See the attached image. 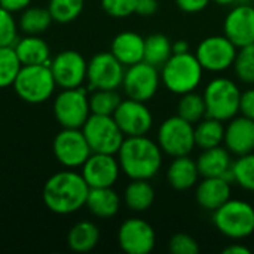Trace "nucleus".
I'll return each mask as SVG.
<instances>
[{
    "instance_id": "obj_1",
    "label": "nucleus",
    "mask_w": 254,
    "mask_h": 254,
    "mask_svg": "<svg viewBox=\"0 0 254 254\" xmlns=\"http://www.w3.org/2000/svg\"><path fill=\"white\" fill-rule=\"evenodd\" d=\"M118 161L129 179L149 180L162 165V149L146 135L127 137L118 152Z\"/></svg>"
},
{
    "instance_id": "obj_2",
    "label": "nucleus",
    "mask_w": 254,
    "mask_h": 254,
    "mask_svg": "<svg viewBox=\"0 0 254 254\" xmlns=\"http://www.w3.org/2000/svg\"><path fill=\"white\" fill-rule=\"evenodd\" d=\"M89 186L74 171H61L48 179L43 186V202L57 214H71L80 210L88 198Z\"/></svg>"
},
{
    "instance_id": "obj_3",
    "label": "nucleus",
    "mask_w": 254,
    "mask_h": 254,
    "mask_svg": "<svg viewBox=\"0 0 254 254\" xmlns=\"http://www.w3.org/2000/svg\"><path fill=\"white\" fill-rule=\"evenodd\" d=\"M202 71L204 68L196 55L190 52L173 54L161 67V79L168 91L183 95L198 88L202 79Z\"/></svg>"
},
{
    "instance_id": "obj_4",
    "label": "nucleus",
    "mask_w": 254,
    "mask_h": 254,
    "mask_svg": "<svg viewBox=\"0 0 254 254\" xmlns=\"http://www.w3.org/2000/svg\"><path fill=\"white\" fill-rule=\"evenodd\" d=\"M12 86L22 101L40 104L51 98L57 83L49 64H36L21 65Z\"/></svg>"
},
{
    "instance_id": "obj_5",
    "label": "nucleus",
    "mask_w": 254,
    "mask_h": 254,
    "mask_svg": "<svg viewBox=\"0 0 254 254\" xmlns=\"http://www.w3.org/2000/svg\"><path fill=\"white\" fill-rule=\"evenodd\" d=\"M214 226L231 240H244L254 232V207L241 199H228L213 211Z\"/></svg>"
},
{
    "instance_id": "obj_6",
    "label": "nucleus",
    "mask_w": 254,
    "mask_h": 254,
    "mask_svg": "<svg viewBox=\"0 0 254 254\" xmlns=\"http://www.w3.org/2000/svg\"><path fill=\"white\" fill-rule=\"evenodd\" d=\"M241 94L243 92L240 91L237 83L231 79H213L204 91L207 116L219 119L222 122L231 121L240 112Z\"/></svg>"
},
{
    "instance_id": "obj_7",
    "label": "nucleus",
    "mask_w": 254,
    "mask_h": 254,
    "mask_svg": "<svg viewBox=\"0 0 254 254\" xmlns=\"http://www.w3.org/2000/svg\"><path fill=\"white\" fill-rule=\"evenodd\" d=\"M82 132L91 150L95 153L115 155L119 152L125 140V135L116 124L115 118L106 115L91 113L82 127Z\"/></svg>"
},
{
    "instance_id": "obj_8",
    "label": "nucleus",
    "mask_w": 254,
    "mask_h": 254,
    "mask_svg": "<svg viewBox=\"0 0 254 254\" xmlns=\"http://www.w3.org/2000/svg\"><path fill=\"white\" fill-rule=\"evenodd\" d=\"M158 144L167 155L177 158L189 155L195 147V127L183 118L165 119L158 131Z\"/></svg>"
},
{
    "instance_id": "obj_9",
    "label": "nucleus",
    "mask_w": 254,
    "mask_h": 254,
    "mask_svg": "<svg viewBox=\"0 0 254 254\" xmlns=\"http://www.w3.org/2000/svg\"><path fill=\"white\" fill-rule=\"evenodd\" d=\"M54 115L63 128H82L91 115L86 92L80 88L63 89L54 101Z\"/></svg>"
},
{
    "instance_id": "obj_10",
    "label": "nucleus",
    "mask_w": 254,
    "mask_h": 254,
    "mask_svg": "<svg viewBox=\"0 0 254 254\" xmlns=\"http://www.w3.org/2000/svg\"><path fill=\"white\" fill-rule=\"evenodd\" d=\"M52 150L57 161L67 168H77L92 153L80 128H64L60 131L52 143Z\"/></svg>"
},
{
    "instance_id": "obj_11",
    "label": "nucleus",
    "mask_w": 254,
    "mask_h": 254,
    "mask_svg": "<svg viewBox=\"0 0 254 254\" xmlns=\"http://www.w3.org/2000/svg\"><path fill=\"white\" fill-rule=\"evenodd\" d=\"M122 85L128 98L146 103L155 97L159 88L158 67L150 65L146 61L132 64L125 71Z\"/></svg>"
},
{
    "instance_id": "obj_12",
    "label": "nucleus",
    "mask_w": 254,
    "mask_h": 254,
    "mask_svg": "<svg viewBox=\"0 0 254 254\" xmlns=\"http://www.w3.org/2000/svg\"><path fill=\"white\" fill-rule=\"evenodd\" d=\"M124 64L112 52H100L88 63L86 79L94 89H118L124 82Z\"/></svg>"
},
{
    "instance_id": "obj_13",
    "label": "nucleus",
    "mask_w": 254,
    "mask_h": 254,
    "mask_svg": "<svg viewBox=\"0 0 254 254\" xmlns=\"http://www.w3.org/2000/svg\"><path fill=\"white\" fill-rule=\"evenodd\" d=\"M195 55L204 70L223 71L234 65L237 46L226 36H210L198 45Z\"/></svg>"
},
{
    "instance_id": "obj_14",
    "label": "nucleus",
    "mask_w": 254,
    "mask_h": 254,
    "mask_svg": "<svg viewBox=\"0 0 254 254\" xmlns=\"http://www.w3.org/2000/svg\"><path fill=\"white\" fill-rule=\"evenodd\" d=\"M113 118L127 137L146 135L153 125V116L149 107L143 101L132 98L121 101Z\"/></svg>"
},
{
    "instance_id": "obj_15",
    "label": "nucleus",
    "mask_w": 254,
    "mask_h": 254,
    "mask_svg": "<svg viewBox=\"0 0 254 254\" xmlns=\"http://www.w3.org/2000/svg\"><path fill=\"white\" fill-rule=\"evenodd\" d=\"M55 83L63 89L79 88L86 79L88 63L77 51H63L49 64Z\"/></svg>"
},
{
    "instance_id": "obj_16",
    "label": "nucleus",
    "mask_w": 254,
    "mask_h": 254,
    "mask_svg": "<svg viewBox=\"0 0 254 254\" xmlns=\"http://www.w3.org/2000/svg\"><path fill=\"white\" fill-rule=\"evenodd\" d=\"M119 247L128 254H149L155 249L156 235L146 220L128 219L125 220L118 232Z\"/></svg>"
},
{
    "instance_id": "obj_17",
    "label": "nucleus",
    "mask_w": 254,
    "mask_h": 254,
    "mask_svg": "<svg viewBox=\"0 0 254 254\" xmlns=\"http://www.w3.org/2000/svg\"><path fill=\"white\" fill-rule=\"evenodd\" d=\"M121 165L113 155L92 152L82 165V177L89 188H112L119 177Z\"/></svg>"
},
{
    "instance_id": "obj_18",
    "label": "nucleus",
    "mask_w": 254,
    "mask_h": 254,
    "mask_svg": "<svg viewBox=\"0 0 254 254\" xmlns=\"http://www.w3.org/2000/svg\"><path fill=\"white\" fill-rule=\"evenodd\" d=\"M225 36L237 46L254 43V7L250 4L235 6L225 18Z\"/></svg>"
},
{
    "instance_id": "obj_19",
    "label": "nucleus",
    "mask_w": 254,
    "mask_h": 254,
    "mask_svg": "<svg viewBox=\"0 0 254 254\" xmlns=\"http://www.w3.org/2000/svg\"><path fill=\"white\" fill-rule=\"evenodd\" d=\"M226 149L237 155H247L254 150V121L250 118H232L229 125L225 128Z\"/></svg>"
},
{
    "instance_id": "obj_20",
    "label": "nucleus",
    "mask_w": 254,
    "mask_h": 254,
    "mask_svg": "<svg viewBox=\"0 0 254 254\" xmlns=\"http://www.w3.org/2000/svg\"><path fill=\"white\" fill-rule=\"evenodd\" d=\"M196 165L199 176L202 177H225L226 180L234 182L231 171V152L226 147L216 146L202 150V153L196 159Z\"/></svg>"
},
{
    "instance_id": "obj_21",
    "label": "nucleus",
    "mask_w": 254,
    "mask_h": 254,
    "mask_svg": "<svg viewBox=\"0 0 254 254\" xmlns=\"http://www.w3.org/2000/svg\"><path fill=\"white\" fill-rule=\"evenodd\" d=\"M195 196L204 210L214 211L231 199V182L225 177H204Z\"/></svg>"
},
{
    "instance_id": "obj_22",
    "label": "nucleus",
    "mask_w": 254,
    "mask_h": 254,
    "mask_svg": "<svg viewBox=\"0 0 254 254\" xmlns=\"http://www.w3.org/2000/svg\"><path fill=\"white\" fill-rule=\"evenodd\" d=\"M110 52L127 67L137 64L144 58V37L134 31L119 33L112 42Z\"/></svg>"
},
{
    "instance_id": "obj_23",
    "label": "nucleus",
    "mask_w": 254,
    "mask_h": 254,
    "mask_svg": "<svg viewBox=\"0 0 254 254\" xmlns=\"http://www.w3.org/2000/svg\"><path fill=\"white\" fill-rule=\"evenodd\" d=\"M198 177L199 171L196 161L189 158V155L174 158L167 171V180L176 190H188L193 188L198 182Z\"/></svg>"
},
{
    "instance_id": "obj_24",
    "label": "nucleus",
    "mask_w": 254,
    "mask_h": 254,
    "mask_svg": "<svg viewBox=\"0 0 254 254\" xmlns=\"http://www.w3.org/2000/svg\"><path fill=\"white\" fill-rule=\"evenodd\" d=\"M85 205L95 217L109 219L118 214L121 198L112 188H89Z\"/></svg>"
},
{
    "instance_id": "obj_25",
    "label": "nucleus",
    "mask_w": 254,
    "mask_h": 254,
    "mask_svg": "<svg viewBox=\"0 0 254 254\" xmlns=\"http://www.w3.org/2000/svg\"><path fill=\"white\" fill-rule=\"evenodd\" d=\"M13 49L21 65L48 64L49 61V46L37 34H27L24 39H18Z\"/></svg>"
},
{
    "instance_id": "obj_26",
    "label": "nucleus",
    "mask_w": 254,
    "mask_h": 254,
    "mask_svg": "<svg viewBox=\"0 0 254 254\" xmlns=\"http://www.w3.org/2000/svg\"><path fill=\"white\" fill-rule=\"evenodd\" d=\"M100 240V231L92 222L76 223L67 235V244L73 252L86 253L91 252Z\"/></svg>"
},
{
    "instance_id": "obj_27",
    "label": "nucleus",
    "mask_w": 254,
    "mask_h": 254,
    "mask_svg": "<svg viewBox=\"0 0 254 254\" xmlns=\"http://www.w3.org/2000/svg\"><path fill=\"white\" fill-rule=\"evenodd\" d=\"M225 140V127L222 121L205 116L195 127V146L201 150L220 146Z\"/></svg>"
},
{
    "instance_id": "obj_28",
    "label": "nucleus",
    "mask_w": 254,
    "mask_h": 254,
    "mask_svg": "<svg viewBox=\"0 0 254 254\" xmlns=\"http://www.w3.org/2000/svg\"><path fill=\"white\" fill-rule=\"evenodd\" d=\"M124 201L129 210L141 213L152 207L155 201V190L147 180H132L125 189Z\"/></svg>"
},
{
    "instance_id": "obj_29",
    "label": "nucleus",
    "mask_w": 254,
    "mask_h": 254,
    "mask_svg": "<svg viewBox=\"0 0 254 254\" xmlns=\"http://www.w3.org/2000/svg\"><path fill=\"white\" fill-rule=\"evenodd\" d=\"M171 55H173V43L165 34L156 33L144 39L143 61H146L147 64L161 68L170 60Z\"/></svg>"
},
{
    "instance_id": "obj_30",
    "label": "nucleus",
    "mask_w": 254,
    "mask_h": 254,
    "mask_svg": "<svg viewBox=\"0 0 254 254\" xmlns=\"http://www.w3.org/2000/svg\"><path fill=\"white\" fill-rule=\"evenodd\" d=\"M177 115L193 125L198 124L201 119L207 116L204 95H199L195 91L183 94L177 106Z\"/></svg>"
},
{
    "instance_id": "obj_31",
    "label": "nucleus",
    "mask_w": 254,
    "mask_h": 254,
    "mask_svg": "<svg viewBox=\"0 0 254 254\" xmlns=\"http://www.w3.org/2000/svg\"><path fill=\"white\" fill-rule=\"evenodd\" d=\"M52 16L45 7H25L19 18V28L25 34H40L48 30L52 22Z\"/></svg>"
},
{
    "instance_id": "obj_32",
    "label": "nucleus",
    "mask_w": 254,
    "mask_h": 254,
    "mask_svg": "<svg viewBox=\"0 0 254 254\" xmlns=\"http://www.w3.org/2000/svg\"><path fill=\"white\" fill-rule=\"evenodd\" d=\"M121 101V95L116 89H95V92L89 97V109L94 115L113 116Z\"/></svg>"
},
{
    "instance_id": "obj_33",
    "label": "nucleus",
    "mask_w": 254,
    "mask_h": 254,
    "mask_svg": "<svg viewBox=\"0 0 254 254\" xmlns=\"http://www.w3.org/2000/svg\"><path fill=\"white\" fill-rule=\"evenodd\" d=\"M232 179L243 189L254 192V153H247L238 156L235 162H232Z\"/></svg>"
},
{
    "instance_id": "obj_34",
    "label": "nucleus",
    "mask_w": 254,
    "mask_h": 254,
    "mask_svg": "<svg viewBox=\"0 0 254 254\" xmlns=\"http://www.w3.org/2000/svg\"><path fill=\"white\" fill-rule=\"evenodd\" d=\"M83 3L85 0H49L48 10L54 21L65 24L80 15Z\"/></svg>"
},
{
    "instance_id": "obj_35",
    "label": "nucleus",
    "mask_w": 254,
    "mask_h": 254,
    "mask_svg": "<svg viewBox=\"0 0 254 254\" xmlns=\"http://www.w3.org/2000/svg\"><path fill=\"white\" fill-rule=\"evenodd\" d=\"M21 63L13 46H0V89L13 83Z\"/></svg>"
},
{
    "instance_id": "obj_36",
    "label": "nucleus",
    "mask_w": 254,
    "mask_h": 254,
    "mask_svg": "<svg viewBox=\"0 0 254 254\" xmlns=\"http://www.w3.org/2000/svg\"><path fill=\"white\" fill-rule=\"evenodd\" d=\"M234 70L244 83H254V43L240 48L234 61Z\"/></svg>"
},
{
    "instance_id": "obj_37",
    "label": "nucleus",
    "mask_w": 254,
    "mask_h": 254,
    "mask_svg": "<svg viewBox=\"0 0 254 254\" xmlns=\"http://www.w3.org/2000/svg\"><path fill=\"white\" fill-rule=\"evenodd\" d=\"M18 40V27L12 12L0 6V46H13Z\"/></svg>"
},
{
    "instance_id": "obj_38",
    "label": "nucleus",
    "mask_w": 254,
    "mask_h": 254,
    "mask_svg": "<svg viewBox=\"0 0 254 254\" xmlns=\"http://www.w3.org/2000/svg\"><path fill=\"white\" fill-rule=\"evenodd\" d=\"M101 6L113 18H127L135 13L137 0H101Z\"/></svg>"
},
{
    "instance_id": "obj_39",
    "label": "nucleus",
    "mask_w": 254,
    "mask_h": 254,
    "mask_svg": "<svg viewBox=\"0 0 254 254\" xmlns=\"http://www.w3.org/2000/svg\"><path fill=\"white\" fill-rule=\"evenodd\" d=\"M168 249L173 254H198L199 246L195 238L188 234H176L168 244Z\"/></svg>"
},
{
    "instance_id": "obj_40",
    "label": "nucleus",
    "mask_w": 254,
    "mask_h": 254,
    "mask_svg": "<svg viewBox=\"0 0 254 254\" xmlns=\"http://www.w3.org/2000/svg\"><path fill=\"white\" fill-rule=\"evenodd\" d=\"M240 112L243 113V116L254 121V89H247L241 94Z\"/></svg>"
},
{
    "instance_id": "obj_41",
    "label": "nucleus",
    "mask_w": 254,
    "mask_h": 254,
    "mask_svg": "<svg viewBox=\"0 0 254 254\" xmlns=\"http://www.w3.org/2000/svg\"><path fill=\"white\" fill-rule=\"evenodd\" d=\"M211 0H176L179 9L188 13H196L204 10Z\"/></svg>"
},
{
    "instance_id": "obj_42",
    "label": "nucleus",
    "mask_w": 254,
    "mask_h": 254,
    "mask_svg": "<svg viewBox=\"0 0 254 254\" xmlns=\"http://www.w3.org/2000/svg\"><path fill=\"white\" fill-rule=\"evenodd\" d=\"M159 3L158 0H137L135 13L141 16H152L158 12Z\"/></svg>"
},
{
    "instance_id": "obj_43",
    "label": "nucleus",
    "mask_w": 254,
    "mask_h": 254,
    "mask_svg": "<svg viewBox=\"0 0 254 254\" xmlns=\"http://www.w3.org/2000/svg\"><path fill=\"white\" fill-rule=\"evenodd\" d=\"M31 3V0H0V6L7 9L9 12H18V10H24L25 7H28Z\"/></svg>"
},
{
    "instance_id": "obj_44",
    "label": "nucleus",
    "mask_w": 254,
    "mask_h": 254,
    "mask_svg": "<svg viewBox=\"0 0 254 254\" xmlns=\"http://www.w3.org/2000/svg\"><path fill=\"white\" fill-rule=\"evenodd\" d=\"M189 52V43L185 39H179L173 42V54H185Z\"/></svg>"
},
{
    "instance_id": "obj_45",
    "label": "nucleus",
    "mask_w": 254,
    "mask_h": 254,
    "mask_svg": "<svg viewBox=\"0 0 254 254\" xmlns=\"http://www.w3.org/2000/svg\"><path fill=\"white\" fill-rule=\"evenodd\" d=\"M223 254H250V250L243 244H232L223 250Z\"/></svg>"
},
{
    "instance_id": "obj_46",
    "label": "nucleus",
    "mask_w": 254,
    "mask_h": 254,
    "mask_svg": "<svg viewBox=\"0 0 254 254\" xmlns=\"http://www.w3.org/2000/svg\"><path fill=\"white\" fill-rule=\"evenodd\" d=\"M213 1H216L217 4H223V6H226V4H234V3H237L238 0H213Z\"/></svg>"
}]
</instances>
